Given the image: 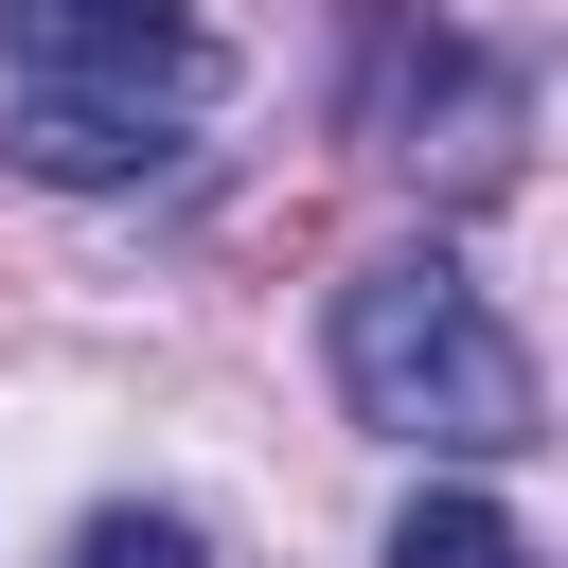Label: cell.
Masks as SVG:
<instances>
[{
  "label": "cell",
  "mask_w": 568,
  "mask_h": 568,
  "mask_svg": "<svg viewBox=\"0 0 568 568\" xmlns=\"http://www.w3.org/2000/svg\"><path fill=\"white\" fill-rule=\"evenodd\" d=\"M337 390H355V426L444 444V462H515V444L550 426L532 355H515L497 302L462 284V248H390V266L337 284Z\"/></svg>",
  "instance_id": "cell-1"
},
{
  "label": "cell",
  "mask_w": 568,
  "mask_h": 568,
  "mask_svg": "<svg viewBox=\"0 0 568 568\" xmlns=\"http://www.w3.org/2000/svg\"><path fill=\"white\" fill-rule=\"evenodd\" d=\"M0 71H18V89L195 106V89H213V36H195V0H0Z\"/></svg>",
  "instance_id": "cell-2"
},
{
  "label": "cell",
  "mask_w": 568,
  "mask_h": 568,
  "mask_svg": "<svg viewBox=\"0 0 568 568\" xmlns=\"http://www.w3.org/2000/svg\"><path fill=\"white\" fill-rule=\"evenodd\" d=\"M0 142H18L36 178L89 195V178H160V160H178V106H142V89H18Z\"/></svg>",
  "instance_id": "cell-3"
},
{
  "label": "cell",
  "mask_w": 568,
  "mask_h": 568,
  "mask_svg": "<svg viewBox=\"0 0 568 568\" xmlns=\"http://www.w3.org/2000/svg\"><path fill=\"white\" fill-rule=\"evenodd\" d=\"M390 568H532V532H515L497 497H462V479H426V497L390 515Z\"/></svg>",
  "instance_id": "cell-4"
},
{
  "label": "cell",
  "mask_w": 568,
  "mask_h": 568,
  "mask_svg": "<svg viewBox=\"0 0 568 568\" xmlns=\"http://www.w3.org/2000/svg\"><path fill=\"white\" fill-rule=\"evenodd\" d=\"M71 568H213V550H195V515H89Z\"/></svg>",
  "instance_id": "cell-5"
}]
</instances>
